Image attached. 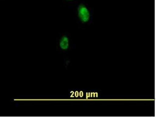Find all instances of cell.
Returning <instances> with one entry per match:
<instances>
[{
    "label": "cell",
    "mask_w": 156,
    "mask_h": 117,
    "mask_svg": "<svg viewBox=\"0 0 156 117\" xmlns=\"http://www.w3.org/2000/svg\"><path fill=\"white\" fill-rule=\"evenodd\" d=\"M69 45V40L66 36H64L61 37L59 41V46L62 50H66Z\"/></svg>",
    "instance_id": "2"
},
{
    "label": "cell",
    "mask_w": 156,
    "mask_h": 117,
    "mask_svg": "<svg viewBox=\"0 0 156 117\" xmlns=\"http://www.w3.org/2000/svg\"><path fill=\"white\" fill-rule=\"evenodd\" d=\"M78 18L83 23H87L90 20V13L88 8L83 4H80L77 8Z\"/></svg>",
    "instance_id": "1"
},
{
    "label": "cell",
    "mask_w": 156,
    "mask_h": 117,
    "mask_svg": "<svg viewBox=\"0 0 156 117\" xmlns=\"http://www.w3.org/2000/svg\"><path fill=\"white\" fill-rule=\"evenodd\" d=\"M66 1H76V0H66Z\"/></svg>",
    "instance_id": "3"
}]
</instances>
